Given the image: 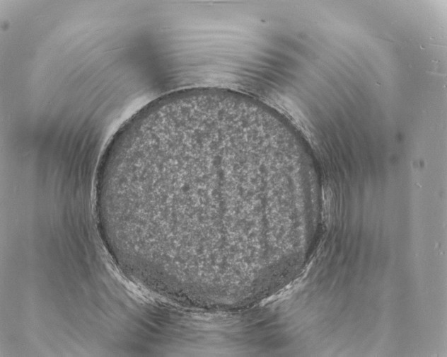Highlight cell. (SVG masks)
<instances>
[{
  "label": "cell",
  "instance_id": "1",
  "mask_svg": "<svg viewBox=\"0 0 447 357\" xmlns=\"http://www.w3.org/2000/svg\"><path fill=\"white\" fill-rule=\"evenodd\" d=\"M277 153L257 123L222 110H172L115 150L107 177L145 248L179 263L250 243L274 187Z\"/></svg>",
  "mask_w": 447,
  "mask_h": 357
}]
</instances>
